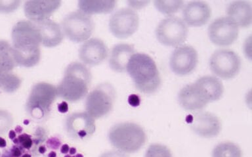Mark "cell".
Wrapping results in <instances>:
<instances>
[{
  "label": "cell",
  "mask_w": 252,
  "mask_h": 157,
  "mask_svg": "<svg viewBox=\"0 0 252 157\" xmlns=\"http://www.w3.org/2000/svg\"><path fill=\"white\" fill-rule=\"evenodd\" d=\"M14 56L17 66L31 68L40 61L41 39L35 23L21 21L13 27L11 32Z\"/></svg>",
  "instance_id": "obj_1"
},
{
  "label": "cell",
  "mask_w": 252,
  "mask_h": 157,
  "mask_svg": "<svg viewBox=\"0 0 252 157\" xmlns=\"http://www.w3.org/2000/svg\"><path fill=\"white\" fill-rule=\"evenodd\" d=\"M223 92V86L218 78L202 76L194 83L188 84L180 90L178 101L186 111H199L204 109L209 103L220 99Z\"/></svg>",
  "instance_id": "obj_2"
},
{
  "label": "cell",
  "mask_w": 252,
  "mask_h": 157,
  "mask_svg": "<svg viewBox=\"0 0 252 157\" xmlns=\"http://www.w3.org/2000/svg\"><path fill=\"white\" fill-rule=\"evenodd\" d=\"M126 71L141 93L155 94L160 87L161 80L157 64L147 54L135 53L128 62Z\"/></svg>",
  "instance_id": "obj_3"
},
{
  "label": "cell",
  "mask_w": 252,
  "mask_h": 157,
  "mask_svg": "<svg viewBox=\"0 0 252 157\" xmlns=\"http://www.w3.org/2000/svg\"><path fill=\"white\" fill-rule=\"evenodd\" d=\"M92 76L90 69L81 63H72L67 66L64 77L57 88V97L75 103L88 94Z\"/></svg>",
  "instance_id": "obj_4"
},
{
  "label": "cell",
  "mask_w": 252,
  "mask_h": 157,
  "mask_svg": "<svg viewBox=\"0 0 252 157\" xmlns=\"http://www.w3.org/2000/svg\"><path fill=\"white\" fill-rule=\"evenodd\" d=\"M110 144L120 152L134 153L139 151L147 141L145 131L133 123L117 124L108 133Z\"/></svg>",
  "instance_id": "obj_5"
},
{
  "label": "cell",
  "mask_w": 252,
  "mask_h": 157,
  "mask_svg": "<svg viewBox=\"0 0 252 157\" xmlns=\"http://www.w3.org/2000/svg\"><path fill=\"white\" fill-rule=\"evenodd\" d=\"M57 97V88L55 86L46 82L35 84L28 98L26 111L33 119L40 121L49 115L51 106Z\"/></svg>",
  "instance_id": "obj_6"
},
{
  "label": "cell",
  "mask_w": 252,
  "mask_h": 157,
  "mask_svg": "<svg viewBox=\"0 0 252 157\" xmlns=\"http://www.w3.org/2000/svg\"><path fill=\"white\" fill-rule=\"evenodd\" d=\"M64 36L76 43L86 42L94 29L92 17L80 10L69 13L61 22Z\"/></svg>",
  "instance_id": "obj_7"
},
{
  "label": "cell",
  "mask_w": 252,
  "mask_h": 157,
  "mask_svg": "<svg viewBox=\"0 0 252 157\" xmlns=\"http://www.w3.org/2000/svg\"><path fill=\"white\" fill-rule=\"evenodd\" d=\"M115 99V90L111 84H100L93 90L87 97L86 113L94 119L104 117L113 109Z\"/></svg>",
  "instance_id": "obj_8"
},
{
  "label": "cell",
  "mask_w": 252,
  "mask_h": 157,
  "mask_svg": "<svg viewBox=\"0 0 252 157\" xmlns=\"http://www.w3.org/2000/svg\"><path fill=\"white\" fill-rule=\"evenodd\" d=\"M188 34V27L183 19L177 17L163 19L156 29L157 40L165 46H180L187 40Z\"/></svg>",
  "instance_id": "obj_9"
},
{
  "label": "cell",
  "mask_w": 252,
  "mask_h": 157,
  "mask_svg": "<svg viewBox=\"0 0 252 157\" xmlns=\"http://www.w3.org/2000/svg\"><path fill=\"white\" fill-rule=\"evenodd\" d=\"M241 60L237 54L230 50H219L211 57V70L219 78L230 80L235 77L241 69Z\"/></svg>",
  "instance_id": "obj_10"
},
{
  "label": "cell",
  "mask_w": 252,
  "mask_h": 157,
  "mask_svg": "<svg viewBox=\"0 0 252 157\" xmlns=\"http://www.w3.org/2000/svg\"><path fill=\"white\" fill-rule=\"evenodd\" d=\"M108 26L110 32L116 38H127L137 32L139 26V16L133 9H120L110 17Z\"/></svg>",
  "instance_id": "obj_11"
},
{
  "label": "cell",
  "mask_w": 252,
  "mask_h": 157,
  "mask_svg": "<svg viewBox=\"0 0 252 157\" xmlns=\"http://www.w3.org/2000/svg\"><path fill=\"white\" fill-rule=\"evenodd\" d=\"M208 33L213 44L218 46H229L237 40L239 28L228 17H220L211 23Z\"/></svg>",
  "instance_id": "obj_12"
},
{
  "label": "cell",
  "mask_w": 252,
  "mask_h": 157,
  "mask_svg": "<svg viewBox=\"0 0 252 157\" xmlns=\"http://www.w3.org/2000/svg\"><path fill=\"white\" fill-rule=\"evenodd\" d=\"M198 62V55L193 47L184 45L177 47L170 57L169 66L173 73L186 76L192 73Z\"/></svg>",
  "instance_id": "obj_13"
},
{
  "label": "cell",
  "mask_w": 252,
  "mask_h": 157,
  "mask_svg": "<svg viewBox=\"0 0 252 157\" xmlns=\"http://www.w3.org/2000/svg\"><path fill=\"white\" fill-rule=\"evenodd\" d=\"M65 129L72 138L86 140L95 131V121L86 112L72 113L66 118Z\"/></svg>",
  "instance_id": "obj_14"
},
{
  "label": "cell",
  "mask_w": 252,
  "mask_h": 157,
  "mask_svg": "<svg viewBox=\"0 0 252 157\" xmlns=\"http://www.w3.org/2000/svg\"><path fill=\"white\" fill-rule=\"evenodd\" d=\"M61 5L59 0H28L24 11L27 18L36 24L48 20Z\"/></svg>",
  "instance_id": "obj_15"
},
{
  "label": "cell",
  "mask_w": 252,
  "mask_h": 157,
  "mask_svg": "<svg viewBox=\"0 0 252 157\" xmlns=\"http://www.w3.org/2000/svg\"><path fill=\"white\" fill-rule=\"evenodd\" d=\"M190 127L199 136L212 138L218 136L221 130L220 119L214 114L202 112L191 117Z\"/></svg>",
  "instance_id": "obj_16"
},
{
  "label": "cell",
  "mask_w": 252,
  "mask_h": 157,
  "mask_svg": "<svg viewBox=\"0 0 252 157\" xmlns=\"http://www.w3.org/2000/svg\"><path fill=\"white\" fill-rule=\"evenodd\" d=\"M108 50L103 41L98 38L87 40L79 50V57L84 64L96 66L107 58Z\"/></svg>",
  "instance_id": "obj_17"
},
{
  "label": "cell",
  "mask_w": 252,
  "mask_h": 157,
  "mask_svg": "<svg viewBox=\"0 0 252 157\" xmlns=\"http://www.w3.org/2000/svg\"><path fill=\"white\" fill-rule=\"evenodd\" d=\"M211 16L210 7L204 1H190L183 9V21L187 27L204 26L210 20Z\"/></svg>",
  "instance_id": "obj_18"
},
{
  "label": "cell",
  "mask_w": 252,
  "mask_h": 157,
  "mask_svg": "<svg viewBox=\"0 0 252 157\" xmlns=\"http://www.w3.org/2000/svg\"><path fill=\"white\" fill-rule=\"evenodd\" d=\"M41 39V44L46 48H55L64 40V33L57 23L50 19L36 23Z\"/></svg>",
  "instance_id": "obj_19"
},
{
  "label": "cell",
  "mask_w": 252,
  "mask_h": 157,
  "mask_svg": "<svg viewBox=\"0 0 252 157\" xmlns=\"http://www.w3.org/2000/svg\"><path fill=\"white\" fill-rule=\"evenodd\" d=\"M226 13L227 17L233 21L238 28L246 29L251 26L252 8L248 1H233L228 5Z\"/></svg>",
  "instance_id": "obj_20"
},
{
  "label": "cell",
  "mask_w": 252,
  "mask_h": 157,
  "mask_svg": "<svg viewBox=\"0 0 252 157\" xmlns=\"http://www.w3.org/2000/svg\"><path fill=\"white\" fill-rule=\"evenodd\" d=\"M135 54V48L132 45H116L110 52L108 61L110 68L116 72H125L129 59Z\"/></svg>",
  "instance_id": "obj_21"
},
{
  "label": "cell",
  "mask_w": 252,
  "mask_h": 157,
  "mask_svg": "<svg viewBox=\"0 0 252 157\" xmlns=\"http://www.w3.org/2000/svg\"><path fill=\"white\" fill-rule=\"evenodd\" d=\"M80 11L88 15L95 14H108L114 11L116 6L114 0L104 1H92V0H81L78 3Z\"/></svg>",
  "instance_id": "obj_22"
},
{
  "label": "cell",
  "mask_w": 252,
  "mask_h": 157,
  "mask_svg": "<svg viewBox=\"0 0 252 157\" xmlns=\"http://www.w3.org/2000/svg\"><path fill=\"white\" fill-rule=\"evenodd\" d=\"M17 66L13 47L5 40H0V74L11 72Z\"/></svg>",
  "instance_id": "obj_23"
},
{
  "label": "cell",
  "mask_w": 252,
  "mask_h": 157,
  "mask_svg": "<svg viewBox=\"0 0 252 157\" xmlns=\"http://www.w3.org/2000/svg\"><path fill=\"white\" fill-rule=\"evenodd\" d=\"M212 157H242L238 145L232 142L220 143L212 151Z\"/></svg>",
  "instance_id": "obj_24"
},
{
  "label": "cell",
  "mask_w": 252,
  "mask_h": 157,
  "mask_svg": "<svg viewBox=\"0 0 252 157\" xmlns=\"http://www.w3.org/2000/svg\"><path fill=\"white\" fill-rule=\"evenodd\" d=\"M21 85L19 76L11 72L0 74V89L6 93H14Z\"/></svg>",
  "instance_id": "obj_25"
},
{
  "label": "cell",
  "mask_w": 252,
  "mask_h": 157,
  "mask_svg": "<svg viewBox=\"0 0 252 157\" xmlns=\"http://www.w3.org/2000/svg\"><path fill=\"white\" fill-rule=\"evenodd\" d=\"M183 1H155V5L157 10L163 14L172 15L182 9Z\"/></svg>",
  "instance_id": "obj_26"
},
{
  "label": "cell",
  "mask_w": 252,
  "mask_h": 157,
  "mask_svg": "<svg viewBox=\"0 0 252 157\" xmlns=\"http://www.w3.org/2000/svg\"><path fill=\"white\" fill-rule=\"evenodd\" d=\"M145 157H172V155L165 145L153 144L146 151Z\"/></svg>",
  "instance_id": "obj_27"
},
{
  "label": "cell",
  "mask_w": 252,
  "mask_h": 157,
  "mask_svg": "<svg viewBox=\"0 0 252 157\" xmlns=\"http://www.w3.org/2000/svg\"><path fill=\"white\" fill-rule=\"evenodd\" d=\"M13 125V118L7 111L0 110V135L9 130Z\"/></svg>",
  "instance_id": "obj_28"
},
{
  "label": "cell",
  "mask_w": 252,
  "mask_h": 157,
  "mask_svg": "<svg viewBox=\"0 0 252 157\" xmlns=\"http://www.w3.org/2000/svg\"><path fill=\"white\" fill-rule=\"evenodd\" d=\"M21 1L19 0H0V13H9L19 8Z\"/></svg>",
  "instance_id": "obj_29"
},
{
  "label": "cell",
  "mask_w": 252,
  "mask_h": 157,
  "mask_svg": "<svg viewBox=\"0 0 252 157\" xmlns=\"http://www.w3.org/2000/svg\"><path fill=\"white\" fill-rule=\"evenodd\" d=\"M14 143L16 144H20L25 149H30L33 145V141L32 139L31 135L23 133L20 135L18 138L14 140Z\"/></svg>",
  "instance_id": "obj_30"
},
{
  "label": "cell",
  "mask_w": 252,
  "mask_h": 157,
  "mask_svg": "<svg viewBox=\"0 0 252 157\" xmlns=\"http://www.w3.org/2000/svg\"><path fill=\"white\" fill-rule=\"evenodd\" d=\"M100 157H128L127 155L124 154V153L120 152L119 151H108V152L104 153L103 154L100 155Z\"/></svg>",
  "instance_id": "obj_31"
},
{
  "label": "cell",
  "mask_w": 252,
  "mask_h": 157,
  "mask_svg": "<svg viewBox=\"0 0 252 157\" xmlns=\"http://www.w3.org/2000/svg\"><path fill=\"white\" fill-rule=\"evenodd\" d=\"M58 110L59 112L62 113H66L68 111V105L66 102L63 101L58 105Z\"/></svg>",
  "instance_id": "obj_32"
},
{
  "label": "cell",
  "mask_w": 252,
  "mask_h": 157,
  "mask_svg": "<svg viewBox=\"0 0 252 157\" xmlns=\"http://www.w3.org/2000/svg\"><path fill=\"white\" fill-rule=\"evenodd\" d=\"M12 153H13V156L15 157H19L21 155V151L20 150V149L18 147H14V148L12 149Z\"/></svg>",
  "instance_id": "obj_33"
},
{
  "label": "cell",
  "mask_w": 252,
  "mask_h": 157,
  "mask_svg": "<svg viewBox=\"0 0 252 157\" xmlns=\"http://www.w3.org/2000/svg\"><path fill=\"white\" fill-rule=\"evenodd\" d=\"M69 150H70V147H69L68 145L64 144L61 147V152L63 153V154H66V153L69 152Z\"/></svg>",
  "instance_id": "obj_34"
},
{
  "label": "cell",
  "mask_w": 252,
  "mask_h": 157,
  "mask_svg": "<svg viewBox=\"0 0 252 157\" xmlns=\"http://www.w3.org/2000/svg\"><path fill=\"white\" fill-rule=\"evenodd\" d=\"M6 146V141L5 139L0 137V147H5Z\"/></svg>",
  "instance_id": "obj_35"
},
{
  "label": "cell",
  "mask_w": 252,
  "mask_h": 157,
  "mask_svg": "<svg viewBox=\"0 0 252 157\" xmlns=\"http://www.w3.org/2000/svg\"><path fill=\"white\" fill-rule=\"evenodd\" d=\"M46 150L47 149L44 146L39 147L38 149V151L41 153V154H43V153L46 152Z\"/></svg>",
  "instance_id": "obj_36"
},
{
  "label": "cell",
  "mask_w": 252,
  "mask_h": 157,
  "mask_svg": "<svg viewBox=\"0 0 252 157\" xmlns=\"http://www.w3.org/2000/svg\"><path fill=\"white\" fill-rule=\"evenodd\" d=\"M15 137H16V133H15V131H14L13 130L10 131V133H9L10 139H14V138H15Z\"/></svg>",
  "instance_id": "obj_37"
},
{
  "label": "cell",
  "mask_w": 252,
  "mask_h": 157,
  "mask_svg": "<svg viewBox=\"0 0 252 157\" xmlns=\"http://www.w3.org/2000/svg\"><path fill=\"white\" fill-rule=\"evenodd\" d=\"M69 152H70V155H74L76 153V149L72 147V148L70 149Z\"/></svg>",
  "instance_id": "obj_38"
},
{
  "label": "cell",
  "mask_w": 252,
  "mask_h": 157,
  "mask_svg": "<svg viewBox=\"0 0 252 157\" xmlns=\"http://www.w3.org/2000/svg\"><path fill=\"white\" fill-rule=\"evenodd\" d=\"M48 157H57V153L52 151V152L49 153Z\"/></svg>",
  "instance_id": "obj_39"
},
{
  "label": "cell",
  "mask_w": 252,
  "mask_h": 157,
  "mask_svg": "<svg viewBox=\"0 0 252 157\" xmlns=\"http://www.w3.org/2000/svg\"><path fill=\"white\" fill-rule=\"evenodd\" d=\"M22 157H31V155L29 154H25Z\"/></svg>",
  "instance_id": "obj_40"
},
{
  "label": "cell",
  "mask_w": 252,
  "mask_h": 157,
  "mask_svg": "<svg viewBox=\"0 0 252 157\" xmlns=\"http://www.w3.org/2000/svg\"><path fill=\"white\" fill-rule=\"evenodd\" d=\"M75 157H84V156H83L82 155L78 154V155H77Z\"/></svg>",
  "instance_id": "obj_41"
},
{
  "label": "cell",
  "mask_w": 252,
  "mask_h": 157,
  "mask_svg": "<svg viewBox=\"0 0 252 157\" xmlns=\"http://www.w3.org/2000/svg\"><path fill=\"white\" fill-rule=\"evenodd\" d=\"M64 157H71L70 155H66V156H65Z\"/></svg>",
  "instance_id": "obj_42"
},
{
  "label": "cell",
  "mask_w": 252,
  "mask_h": 157,
  "mask_svg": "<svg viewBox=\"0 0 252 157\" xmlns=\"http://www.w3.org/2000/svg\"></svg>",
  "instance_id": "obj_43"
}]
</instances>
